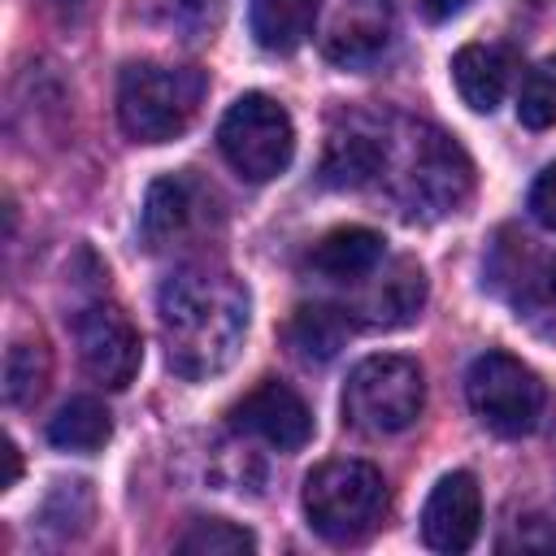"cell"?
Here are the masks:
<instances>
[{"label": "cell", "instance_id": "cell-1", "mask_svg": "<svg viewBox=\"0 0 556 556\" xmlns=\"http://www.w3.org/2000/svg\"><path fill=\"white\" fill-rule=\"evenodd\" d=\"M156 321H161V343H165L169 369L187 382H204L235 365V356L248 339L252 300L239 278L195 265V269H178L161 282Z\"/></svg>", "mask_w": 556, "mask_h": 556}, {"label": "cell", "instance_id": "cell-2", "mask_svg": "<svg viewBox=\"0 0 556 556\" xmlns=\"http://www.w3.org/2000/svg\"><path fill=\"white\" fill-rule=\"evenodd\" d=\"M395 208L413 222H439L456 213L473 191V161L465 148L430 122L391 117L382 178Z\"/></svg>", "mask_w": 556, "mask_h": 556}, {"label": "cell", "instance_id": "cell-3", "mask_svg": "<svg viewBox=\"0 0 556 556\" xmlns=\"http://www.w3.org/2000/svg\"><path fill=\"white\" fill-rule=\"evenodd\" d=\"M204 91L208 78L195 65L135 61L117 78V122L135 143H169L195 122Z\"/></svg>", "mask_w": 556, "mask_h": 556}, {"label": "cell", "instance_id": "cell-4", "mask_svg": "<svg viewBox=\"0 0 556 556\" xmlns=\"http://www.w3.org/2000/svg\"><path fill=\"white\" fill-rule=\"evenodd\" d=\"M387 508V482L369 460H326L304 478V517L326 543L365 539Z\"/></svg>", "mask_w": 556, "mask_h": 556}, {"label": "cell", "instance_id": "cell-5", "mask_svg": "<svg viewBox=\"0 0 556 556\" xmlns=\"http://www.w3.org/2000/svg\"><path fill=\"white\" fill-rule=\"evenodd\" d=\"M421 365L395 352L365 356L343 382V421L361 434H400L421 417Z\"/></svg>", "mask_w": 556, "mask_h": 556}, {"label": "cell", "instance_id": "cell-6", "mask_svg": "<svg viewBox=\"0 0 556 556\" xmlns=\"http://www.w3.org/2000/svg\"><path fill=\"white\" fill-rule=\"evenodd\" d=\"M465 400L473 408V417L500 434V439H521L534 434L543 413H547V387L543 378L508 356V352H482L469 374H465Z\"/></svg>", "mask_w": 556, "mask_h": 556}, {"label": "cell", "instance_id": "cell-7", "mask_svg": "<svg viewBox=\"0 0 556 556\" xmlns=\"http://www.w3.org/2000/svg\"><path fill=\"white\" fill-rule=\"evenodd\" d=\"M217 148L226 156V165L248 178V182H269L278 178L291 156H295V126H291V113L265 96V91H248L239 96L222 126H217Z\"/></svg>", "mask_w": 556, "mask_h": 556}, {"label": "cell", "instance_id": "cell-8", "mask_svg": "<svg viewBox=\"0 0 556 556\" xmlns=\"http://www.w3.org/2000/svg\"><path fill=\"white\" fill-rule=\"evenodd\" d=\"M486 282L513 304V317L534 339L556 343V256H539L526 235L500 230L486 261Z\"/></svg>", "mask_w": 556, "mask_h": 556}, {"label": "cell", "instance_id": "cell-9", "mask_svg": "<svg viewBox=\"0 0 556 556\" xmlns=\"http://www.w3.org/2000/svg\"><path fill=\"white\" fill-rule=\"evenodd\" d=\"M391 0H313V39L330 65L356 70L391 43Z\"/></svg>", "mask_w": 556, "mask_h": 556}, {"label": "cell", "instance_id": "cell-10", "mask_svg": "<svg viewBox=\"0 0 556 556\" xmlns=\"http://www.w3.org/2000/svg\"><path fill=\"white\" fill-rule=\"evenodd\" d=\"M74 343H78V361L83 369L122 391L135 382L139 365H143V343H139V330L130 326V317L117 308V304H87L78 317H74Z\"/></svg>", "mask_w": 556, "mask_h": 556}, {"label": "cell", "instance_id": "cell-11", "mask_svg": "<svg viewBox=\"0 0 556 556\" xmlns=\"http://www.w3.org/2000/svg\"><path fill=\"white\" fill-rule=\"evenodd\" d=\"M387 135H391V117H374V113H343L330 135H326V152H321V182L326 187H369L382 178L387 165Z\"/></svg>", "mask_w": 556, "mask_h": 556}, {"label": "cell", "instance_id": "cell-12", "mask_svg": "<svg viewBox=\"0 0 556 556\" xmlns=\"http://www.w3.org/2000/svg\"><path fill=\"white\" fill-rule=\"evenodd\" d=\"M208 222H213V191L204 182H195L191 174H165L148 187L139 230L152 252H169V248L195 239Z\"/></svg>", "mask_w": 556, "mask_h": 556}, {"label": "cell", "instance_id": "cell-13", "mask_svg": "<svg viewBox=\"0 0 556 556\" xmlns=\"http://www.w3.org/2000/svg\"><path fill=\"white\" fill-rule=\"evenodd\" d=\"M356 300L343 308L352 326H365V330H395V326H408L421 304H426V274L417 261L400 256V261H387L378 265L369 278L356 282Z\"/></svg>", "mask_w": 556, "mask_h": 556}, {"label": "cell", "instance_id": "cell-14", "mask_svg": "<svg viewBox=\"0 0 556 556\" xmlns=\"http://www.w3.org/2000/svg\"><path fill=\"white\" fill-rule=\"evenodd\" d=\"M230 426L278 447V452H300L308 439H313V413L308 404L300 400L295 387L278 382V378H265L256 382L235 408H230Z\"/></svg>", "mask_w": 556, "mask_h": 556}, {"label": "cell", "instance_id": "cell-15", "mask_svg": "<svg viewBox=\"0 0 556 556\" xmlns=\"http://www.w3.org/2000/svg\"><path fill=\"white\" fill-rule=\"evenodd\" d=\"M482 526V491L478 478L465 469H452L434 482L426 508H421V539L434 552H469Z\"/></svg>", "mask_w": 556, "mask_h": 556}, {"label": "cell", "instance_id": "cell-16", "mask_svg": "<svg viewBox=\"0 0 556 556\" xmlns=\"http://www.w3.org/2000/svg\"><path fill=\"white\" fill-rule=\"evenodd\" d=\"M387 256V239L369 226H339L330 235H321L308 252V269L330 278V282H361L369 278Z\"/></svg>", "mask_w": 556, "mask_h": 556}, {"label": "cell", "instance_id": "cell-17", "mask_svg": "<svg viewBox=\"0 0 556 556\" xmlns=\"http://www.w3.org/2000/svg\"><path fill=\"white\" fill-rule=\"evenodd\" d=\"M513 78V52L500 43H465L452 56V83L473 113H491Z\"/></svg>", "mask_w": 556, "mask_h": 556}, {"label": "cell", "instance_id": "cell-18", "mask_svg": "<svg viewBox=\"0 0 556 556\" xmlns=\"http://www.w3.org/2000/svg\"><path fill=\"white\" fill-rule=\"evenodd\" d=\"M248 26H252V39L265 52L287 56L313 30V0H252L248 4Z\"/></svg>", "mask_w": 556, "mask_h": 556}, {"label": "cell", "instance_id": "cell-19", "mask_svg": "<svg viewBox=\"0 0 556 556\" xmlns=\"http://www.w3.org/2000/svg\"><path fill=\"white\" fill-rule=\"evenodd\" d=\"M113 434V417L96 395H74L48 421V443L61 452H96Z\"/></svg>", "mask_w": 556, "mask_h": 556}, {"label": "cell", "instance_id": "cell-20", "mask_svg": "<svg viewBox=\"0 0 556 556\" xmlns=\"http://www.w3.org/2000/svg\"><path fill=\"white\" fill-rule=\"evenodd\" d=\"M48 374H52V356L39 339H17L9 343L4 352V400L13 408H26L43 395L48 387Z\"/></svg>", "mask_w": 556, "mask_h": 556}, {"label": "cell", "instance_id": "cell-21", "mask_svg": "<svg viewBox=\"0 0 556 556\" xmlns=\"http://www.w3.org/2000/svg\"><path fill=\"white\" fill-rule=\"evenodd\" d=\"M352 330L348 313L343 308H330V304H308L295 313L291 321V343L300 348L304 361H330L343 343V334Z\"/></svg>", "mask_w": 556, "mask_h": 556}, {"label": "cell", "instance_id": "cell-22", "mask_svg": "<svg viewBox=\"0 0 556 556\" xmlns=\"http://www.w3.org/2000/svg\"><path fill=\"white\" fill-rule=\"evenodd\" d=\"M178 552L187 556H239V552H256L252 530L226 521V517H204L191 521V530L178 539Z\"/></svg>", "mask_w": 556, "mask_h": 556}, {"label": "cell", "instance_id": "cell-23", "mask_svg": "<svg viewBox=\"0 0 556 556\" xmlns=\"http://www.w3.org/2000/svg\"><path fill=\"white\" fill-rule=\"evenodd\" d=\"M517 117H521V126H530V130H547V126H556V56L539 61V65L521 78V91H517Z\"/></svg>", "mask_w": 556, "mask_h": 556}, {"label": "cell", "instance_id": "cell-24", "mask_svg": "<svg viewBox=\"0 0 556 556\" xmlns=\"http://www.w3.org/2000/svg\"><path fill=\"white\" fill-rule=\"evenodd\" d=\"M230 0H156L161 22L182 39H213Z\"/></svg>", "mask_w": 556, "mask_h": 556}, {"label": "cell", "instance_id": "cell-25", "mask_svg": "<svg viewBox=\"0 0 556 556\" xmlns=\"http://www.w3.org/2000/svg\"><path fill=\"white\" fill-rule=\"evenodd\" d=\"M500 552H556V521L547 517H517L508 534L495 543Z\"/></svg>", "mask_w": 556, "mask_h": 556}, {"label": "cell", "instance_id": "cell-26", "mask_svg": "<svg viewBox=\"0 0 556 556\" xmlns=\"http://www.w3.org/2000/svg\"><path fill=\"white\" fill-rule=\"evenodd\" d=\"M530 213H534L547 230H556V161L534 178V187H530Z\"/></svg>", "mask_w": 556, "mask_h": 556}, {"label": "cell", "instance_id": "cell-27", "mask_svg": "<svg viewBox=\"0 0 556 556\" xmlns=\"http://www.w3.org/2000/svg\"><path fill=\"white\" fill-rule=\"evenodd\" d=\"M421 4V13L430 17V22H447V17H456L469 0H417Z\"/></svg>", "mask_w": 556, "mask_h": 556}, {"label": "cell", "instance_id": "cell-28", "mask_svg": "<svg viewBox=\"0 0 556 556\" xmlns=\"http://www.w3.org/2000/svg\"><path fill=\"white\" fill-rule=\"evenodd\" d=\"M0 456H4V478H0V491H9V486L17 482V473H22V456H17L13 439H4V443H0Z\"/></svg>", "mask_w": 556, "mask_h": 556}, {"label": "cell", "instance_id": "cell-29", "mask_svg": "<svg viewBox=\"0 0 556 556\" xmlns=\"http://www.w3.org/2000/svg\"><path fill=\"white\" fill-rule=\"evenodd\" d=\"M56 4H78V0H56Z\"/></svg>", "mask_w": 556, "mask_h": 556}]
</instances>
